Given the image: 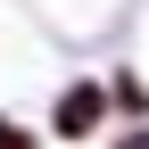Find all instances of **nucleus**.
Returning <instances> with one entry per match:
<instances>
[{"mask_svg":"<svg viewBox=\"0 0 149 149\" xmlns=\"http://www.w3.org/2000/svg\"><path fill=\"white\" fill-rule=\"evenodd\" d=\"M108 100H116V91H100V83H66L58 108H50V124H58L66 141H91V133L108 124Z\"/></svg>","mask_w":149,"mask_h":149,"instance_id":"obj_1","label":"nucleus"},{"mask_svg":"<svg viewBox=\"0 0 149 149\" xmlns=\"http://www.w3.org/2000/svg\"><path fill=\"white\" fill-rule=\"evenodd\" d=\"M0 149H33V133H25V124H8V116H0Z\"/></svg>","mask_w":149,"mask_h":149,"instance_id":"obj_2","label":"nucleus"}]
</instances>
